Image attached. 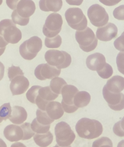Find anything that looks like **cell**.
Wrapping results in <instances>:
<instances>
[{
	"label": "cell",
	"instance_id": "1",
	"mask_svg": "<svg viewBox=\"0 0 124 147\" xmlns=\"http://www.w3.org/2000/svg\"><path fill=\"white\" fill-rule=\"evenodd\" d=\"M75 129L80 137L89 140L99 137L103 132V126L99 121L87 118L79 119Z\"/></svg>",
	"mask_w": 124,
	"mask_h": 147
},
{
	"label": "cell",
	"instance_id": "2",
	"mask_svg": "<svg viewBox=\"0 0 124 147\" xmlns=\"http://www.w3.org/2000/svg\"><path fill=\"white\" fill-rule=\"evenodd\" d=\"M35 10L36 5L32 0H21L11 13V20L15 24L25 26L29 23V17Z\"/></svg>",
	"mask_w": 124,
	"mask_h": 147
},
{
	"label": "cell",
	"instance_id": "3",
	"mask_svg": "<svg viewBox=\"0 0 124 147\" xmlns=\"http://www.w3.org/2000/svg\"><path fill=\"white\" fill-rule=\"evenodd\" d=\"M0 35L9 44L18 43L22 38L21 31L10 19L0 21Z\"/></svg>",
	"mask_w": 124,
	"mask_h": 147
},
{
	"label": "cell",
	"instance_id": "4",
	"mask_svg": "<svg viewBox=\"0 0 124 147\" xmlns=\"http://www.w3.org/2000/svg\"><path fill=\"white\" fill-rule=\"evenodd\" d=\"M45 60L47 63L58 69L66 68L71 63V55L64 51L57 49H49L44 55Z\"/></svg>",
	"mask_w": 124,
	"mask_h": 147
},
{
	"label": "cell",
	"instance_id": "5",
	"mask_svg": "<svg viewBox=\"0 0 124 147\" xmlns=\"http://www.w3.org/2000/svg\"><path fill=\"white\" fill-rule=\"evenodd\" d=\"M75 38L81 49L86 52L94 51L98 44V38L89 27H86L82 30H77Z\"/></svg>",
	"mask_w": 124,
	"mask_h": 147
},
{
	"label": "cell",
	"instance_id": "6",
	"mask_svg": "<svg viewBox=\"0 0 124 147\" xmlns=\"http://www.w3.org/2000/svg\"><path fill=\"white\" fill-rule=\"evenodd\" d=\"M55 134L57 144L62 147L70 146L76 137L69 124L64 121H61L56 125Z\"/></svg>",
	"mask_w": 124,
	"mask_h": 147
},
{
	"label": "cell",
	"instance_id": "7",
	"mask_svg": "<svg viewBox=\"0 0 124 147\" xmlns=\"http://www.w3.org/2000/svg\"><path fill=\"white\" fill-rule=\"evenodd\" d=\"M42 47L41 39L38 36H33L20 45L19 48L20 54L23 59L31 60L37 56Z\"/></svg>",
	"mask_w": 124,
	"mask_h": 147
},
{
	"label": "cell",
	"instance_id": "8",
	"mask_svg": "<svg viewBox=\"0 0 124 147\" xmlns=\"http://www.w3.org/2000/svg\"><path fill=\"white\" fill-rule=\"evenodd\" d=\"M65 18L68 25L73 29L82 30L87 27V18L79 7L68 9L65 13Z\"/></svg>",
	"mask_w": 124,
	"mask_h": 147
},
{
	"label": "cell",
	"instance_id": "9",
	"mask_svg": "<svg viewBox=\"0 0 124 147\" xmlns=\"http://www.w3.org/2000/svg\"><path fill=\"white\" fill-rule=\"evenodd\" d=\"M61 16L57 13L48 15L42 28V33L46 37H53L58 35L63 25Z\"/></svg>",
	"mask_w": 124,
	"mask_h": 147
},
{
	"label": "cell",
	"instance_id": "10",
	"mask_svg": "<svg viewBox=\"0 0 124 147\" xmlns=\"http://www.w3.org/2000/svg\"><path fill=\"white\" fill-rule=\"evenodd\" d=\"M87 16L95 26L100 27L107 24L108 15L103 7L99 4L91 5L87 10Z\"/></svg>",
	"mask_w": 124,
	"mask_h": 147
},
{
	"label": "cell",
	"instance_id": "11",
	"mask_svg": "<svg viewBox=\"0 0 124 147\" xmlns=\"http://www.w3.org/2000/svg\"><path fill=\"white\" fill-rule=\"evenodd\" d=\"M79 91L78 89L73 85H65L61 90L62 100L61 105L64 112L72 113L78 110L73 104V98L75 94Z\"/></svg>",
	"mask_w": 124,
	"mask_h": 147
},
{
	"label": "cell",
	"instance_id": "12",
	"mask_svg": "<svg viewBox=\"0 0 124 147\" xmlns=\"http://www.w3.org/2000/svg\"><path fill=\"white\" fill-rule=\"evenodd\" d=\"M102 94L110 109L115 111H120L124 109V94L123 93L111 92L104 86Z\"/></svg>",
	"mask_w": 124,
	"mask_h": 147
},
{
	"label": "cell",
	"instance_id": "13",
	"mask_svg": "<svg viewBox=\"0 0 124 147\" xmlns=\"http://www.w3.org/2000/svg\"><path fill=\"white\" fill-rule=\"evenodd\" d=\"M61 73V69L52 66L48 63L40 64L34 69V75L37 79L40 80L52 79L58 77Z\"/></svg>",
	"mask_w": 124,
	"mask_h": 147
},
{
	"label": "cell",
	"instance_id": "14",
	"mask_svg": "<svg viewBox=\"0 0 124 147\" xmlns=\"http://www.w3.org/2000/svg\"><path fill=\"white\" fill-rule=\"evenodd\" d=\"M118 33L117 26L111 22L107 23L103 26L99 27L96 32V36L98 40L102 41H110L115 38Z\"/></svg>",
	"mask_w": 124,
	"mask_h": 147
},
{
	"label": "cell",
	"instance_id": "15",
	"mask_svg": "<svg viewBox=\"0 0 124 147\" xmlns=\"http://www.w3.org/2000/svg\"><path fill=\"white\" fill-rule=\"evenodd\" d=\"M10 82V89L13 95L24 94L29 87V82L24 75L17 76Z\"/></svg>",
	"mask_w": 124,
	"mask_h": 147
},
{
	"label": "cell",
	"instance_id": "16",
	"mask_svg": "<svg viewBox=\"0 0 124 147\" xmlns=\"http://www.w3.org/2000/svg\"><path fill=\"white\" fill-rule=\"evenodd\" d=\"M86 63L88 69L98 72L106 65V58L100 53H94L87 57Z\"/></svg>",
	"mask_w": 124,
	"mask_h": 147
},
{
	"label": "cell",
	"instance_id": "17",
	"mask_svg": "<svg viewBox=\"0 0 124 147\" xmlns=\"http://www.w3.org/2000/svg\"><path fill=\"white\" fill-rule=\"evenodd\" d=\"M3 136L10 142H16L22 140L24 133L20 125L10 124L6 126L3 129Z\"/></svg>",
	"mask_w": 124,
	"mask_h": 147
},
{
	"label": "cell",
	"instance_id": "18",
	"mask_svg": "<svg viewBox=\"0 0 124 147\" xmlns=\"http://www.w3.org/2000/svg\"><path fill=\"white\" fill-rule=\"evenodd\" d=\"M27 117V112L23 107L14 106L11 107V113L9 121L13 124L20 125L26 120Z\"/></svg>",
	"mask_w": 124,
	"mask_h": 147
},
{
	"label": "cell",
	"instance_id": "19",
	"mask_svg": "<svg viewBox=\"0 0 124 147\" xmlns=\"http://www.w3.org/2000/svg\"><path fill=\"white\" fill-rule=\"evenodd\" d=\"M111 92L119 93L124 90V78L115 75L107 81L104 86Z\"/></svg>",
	"mask_w": 124,
	"mask_h": 147
},
{
	"label": "cell",
	"instance_id": "20",
	"mask_svg": "<svg viewBox=\"0 0 124 147\" xmlns=\"http://www.w3.org/2000/svg\"><path fill=\"white\" fill-rule=\"evenodd\" d=\"M45 111L49 118L54 121L60 118L64 112L61 103L56 101L49 102L46 107Z\"/></svg>",
	"mask_w": 124,
	"mask_h": 147
},
{
	"label": "cell",
	"instance_id": "21",
	"mask_svg": "<svg viewBox=\"0 0 124 147\" xmlns=\"http://www.w3.org/2000/svg\"><path fill=\"white\" fill-rule=\"evenodd\" d=\"M62 0H40L39 7L43 11H59L62 7Z\"/></svg>",
	"mask_w": 124,
	"mask_h": 147
},
{
	"label": "cell",
	"instance_id": "22",
	"mask_svg": "<svg viewBox=\"0 0 124 147\" xmlns=\"http://www.w3.org/2000/svg\"><path fill=\"white\" fill-rule=\"evenodd\" d=\"M53 137L51 131L43 134H36L33 136L34 142L40 147H47L53 141Z\"/></svg>",
	"mask_w": 124,
	"mask_h": 147
},
{
	"label": "cell",
	"instance_id": "23",
	"mask_svg": "<svg viewBox=\"0 0 124 147\" xmlns=\"http://www.w3.org/2000/svg\"><path fill=\"white\" fill-rule=\"evenodd\" d=\"M91 100L90 94L85 91H78L73 98V104L78 108L86 106Z\"/></svg>",
	"mask_w": 124,
	"mask_h": 147
},
{
	"label": "cell",
	"instance_id": "24",
	"mask_svg": "<svg viewBox=\"0 0 124 147\" xmlns=\"http://www.w3.org/2000/svg\"><path fill=\"white\" fill-rule=\"evenodd\" d=\"M59 95L54 93L51 89L49 86L41 87L38 92L36 98L42 100L46 102L53 101L58 97Z\"/></svg>",
	"mask_w": 124,
	"mask_h": 147
},
{
	"label": "cell",
	"instance_id": "25",
	"mask_svg": "<svg viewBox=\"0 0 124 147\" xmlns=\"http://www.w3.org/2000/svg\"><path fill=\"white\" fill-rule=\"evenodd\" d=\"M67 84V82L63 78L55 77L51 80L49 87L54 93L59 95L61 94L63 87Z\"/></svg>",
	"mask_w": 124,
	"mask_h": 147
},
{
	"label": "cell",
	"instance_id": "26",
	"mask_svg": "<svg viewBox=\"0 0 124 147\" xmlns=\"http://www.w3.org/2000/svg\"><path fill=\"white\" fill-rule=\"evenodd\" d=\"M36 120L37 121L42 125H50L54 120L52 119L47 115L45 111H42L39 109L36 110Z\"/></svg>",
	"mask_w": 124,
	"mask_h": 147
},
{
	"label": "cell",
	"instance_id": "27",
	"mask_svg": "<svg viewBox=\"0 0 124 147\" xmlns=\"http://www.w3.org/2000/svg\"><path fill=\"white\" fill-rule=\"evenodd\" d=\"M45 45L49 48H57L61 44V37L60 35H57L53 37H45Z\"/></svg>",
	"mask_w": 124,
	"mask_h": 147
},
{
	"label": "cell",
	"instance_id": "28",
	"mask_svg": "<svg viewBox=\"0 0 124 147\" xmlns=\"http://www.w3.org/2000/svg\"><path fill=\"white\" fill-rule=\"evenodd\" d=\"M32 130L36 134H43L49 131L50 125H42L39 123L36 118H34L30 123Z\"/></svg>",
	"mask_w": 124,
	"mask_h": 147
},
{
	"label": "cell",
	"instance_id": "29",
	"mask_svg": "<svg viewBox=\"0 0 124 147\" xmlns=\"http://www.w3.org/2000/svg\"><path fill=\"white\" fill-rule=\"evenodd\" d=\"M20 126L22 129L24 133V136L22 140H29L34 136L35 133L32 130L30 123L24 122Z\"/></svg>",
	"mask_w": 124,
	"mask_h": 147
},
{
	"label": "cell",
	"instance_id": "30",
	"mask_svg": "<svg viewBox=\"0 0 124 147\" xmlns=\"http://www.w3.org/2000/svg\"><path fill=\"white\" fill-rule=\"evenodd\" d=\"M41 87L40 86H33L26 92V97L32 103L35 104V100L37 96L39 89Z\"/></svg>",
	"mask_w": 124,
	"mask_h": 147
},
{
	"label": "cell",
	"instance_id": "31",
	"mask_svg": "<svg viewBox=\"0 0 124 147\" xmlns=\"http://www.w3.org/2000/svg\"><path fill=\"white\" fill-rule=\"evenodd\" d=\"M11 113V107L10 103H6L0 106V118L3 121L9 119Z\"/></svg>",
	"mask_w": 124,
	"mask_h": 147
},
{
	"label": "cell",
	"instance_id": "32",
	"mask_svg": "<svg viewBox=\"0 0 124 147\" xmlns=\"http://www.w3.org/2000/svg\"><path fill=\"white\" fill-rule=\"evenodd\" d=\"M92 147H113V142L109 138L102 137L94 141Z\"/></svg>",
	"mask_w": 124,
	"mask_h": 147
},
{
	"label": "cell",
	"instance_id": "33",
	"mask_svg": "<svg viewBox=\"0 0 124 147\" xmlns=\"http://www.w3.org/2000/svg\"><path fill=\"white\" fill-rule=\"evenodd\" d=\"M19 75H24L22 70L20 68V67L12 65L8 68L7 76L10 81L13 79L15 77Z\"/></svg>",
	"mask_w": 124,
	"mask_h": 147
},
{
	"label": "cell",
	"instance_id": "34",
	"mask_svg": "<svg viewBox=\"0 0 124 147\" xmlns=\"http://www.w3.org/2000/svg\"><path fill=\"white\" fill-rule=\"evenodd\" d=\"M99 76L103 79H108L112 76L113 73V69L112 67L106 63V65L102 68L101 70L97 72Z\"/></svg>",
	"mask_w": 124,
	"mask_h": 147
},
{
	"label": "cell",
	"instance_id": "35",
	"mask_svg": "<svg viewBox=\"0 0 124 147\" xmlns=\"http://www.w3.org/2000/svg\"><path fill=\"white\" fill-rule=\"evenodd\" d=\"M114 133L119 137H124V116L122 119L113 126Z\"/></svg>",
	"mask_w": 124,
	"mask_h": 147
},
{
	"label": "cell",
	"instance_id": "36",
	"mask_svg": "<svg viewBox=\"0 0 124 147\" xmlns=\"http://www.w3.org/2000/svg\"><path fill=\"white\" fill-rule=\"evenodd\" d=\"M116 63L118 70L124 75V51L121 52L117 55Z\"/></svg>",
	"mask_w": 124,
	"mask_h": 147
},
{
	"label": "cell",
	"instance_id": "37",
	"mask_svg": "<svg viewBox=\"0 0 124 147\" xmlns=\"http://www.w3.org/2000/svg\"><path fill=\"white\" fill-rule=\"evenodd\" d=\"M114 45L116 49L121 52L124 51V32L114 41Z\"/></svg>",
	"mask_w": 124,
	"mask_h": 147
},
{
	"label": "cell",
	"instance_id": "38",
	"mask_svg": "<svg viewBox=\"0 0 124 147\" xmlns=\"http://www.w3.org/2000/svg\"><path fill=\"white\" fill-rule=\"evenodd\" d=\"M113 16L118 20H124V5L116 7L113 11Z\"/></svg>",
	"mask_w": 124,
	"mask_h": 147
},
{
	"label": "cell",
	"instance_id": "39",
	"mask_svg": "<svg viewBox=\"0 0 124 147\" xmlns=\"http://www.w3.org/2000/svg\"><path fill=\"white\" fill-rule=\"evenodd\" d=\"M21 0H6L7 6L11 10H15L17 5Z\"/></svg>",
	"mask_w": 124,
	"mask_h": 147
},
{
	"label": "cell",
	"instance_id": "40",
	"mask_svg": "<svg viewBox=\"0 0 124 147\" xmlns=\"http://www.w3.org/2000/svg\"><path fill=\"white\" fill-rule=\"evenodd\" d=\"M102 3L106 6H113L118 4L122 0H99Z\"/></svg>",
	"mask_w": 124,
	"mask_h": 147
},
{
	"label": "cell",
	"instance_id": "41",
	"mask_svg": "<svg viewBox=\"0 0 124 147\" xmlns=\"http://www.w3.org/2000/svg\"><path fill=\"white\" fill-rule=\"evenodd\" d=\"M67 3L70 5H76V6H79L80 5L83 0H65Z\"/></svg>",
	"mask_w": 124,
	"mask_h": 147
},
{
	"label": "cell",
	"instance_id": "42",
	"mask_svg": "<svg viewBox=\"0 0 124 147\" xmlns=\"http://www.w3.org/2000/svg\"><path fill=\"white\" fill-rule=\"evenodd\" d=\"M8 43L0 35V49H6V46Z\"/></svg>",
	"mask_w": 124,
	"mask_h": 147
},
{
	"label": "cell",
	"instance_id": "43",
	"mask_svg": "<svg viewBox=\"0 0 124 147\" xmlns=\"http://www.w3.org/2000/svg\"><path fill=\"white\" fill-rule=\"evenodd\" d=\"M5 72V66L2 62L0 61V81L3 79Z\"/></svg>",
	"mask_w": 124,
	"mask_h": 147
},
{
	"label": "cell",
	"instance_id": "44",
	"mask_svg": "<svg viewBox=\"0 0 124 147\" xmlns=\"http://www.w3.org/2000/svg\"><path fill=\"white\" fill-rule=\"evenodd\" d=\"M10 147H26V146L22 142H14L13 144H11Z\"/></svg>",
	"mask_w": 124,
	"mask_h": 147
},
{
	"label": "cell",
	"instance_id": "45",
	"mask_svg": "<svg viewBox=\"0 0 124 147\" xmlns=\"http://www.w3.org/2000/svg\"><path fill=\"white\" fill-rule=\"evenodd\" d=\"M0 147H7V145L5 142L0 138Z\"/></svg>",
	"mask_w": 124,
	"mask_h": 147
},
{
	"label": "cell",
	"instance_id": "46",
	"mask_svg": "<svg viewBox=\"0 0 124 147\" xmlns=\"http://www.w3.org/2000/svg\"><path fill=\"white\" fill-rule=\"evenodd\" d=\"M117 147H124V140L121 141L117 145Z\"/></svg>",
	"mask_w": 124,
	"mask_h": 147
},
{
	"label": "cell",
	"instance_id": "47",
	"mask_svg": "<svg viewBox=\"0 0 124 147\" xmlns=\"http://www.w3.org/2000/svg\"><path fill=\"white\" fill-rule=\"evenodd\" d=\"M5 49H0V56L4 53Z\"/></svg>",
	"mask_w": 124,
	"mask_h": 147
},
{
	"label": "cell",
	"instance_id": "48",
	"mask_svg": "<svg viewBox=\"0 0 124 147\" xmlns=\"http://www.w3.org/2000/svg\"><path fill=\"white\" fill-rule=\"evenodd\" d=\"M53 147H62V146H59V145H58L57 144H56L55 146H54ZM66 147H71V146H66Z\"/></svg>",
	"mask_w": 124,
	"mask_h": 147
},
{
	"label": "cell",
	"instance_id": "49",
	"mask_svg": "<svg viewBox=\"0 0 124 147\" xmlns=\"http://www.w3.org/2000/svg\"><path fill=\"white\" fill-rule=\"evenodd\" d=\"M2 1H3V0H0V5L2 3Z\"/></svg>",
	"mask_w": 124,
	"mask_h": 147
},
{
	"label": "cell",
	"instance_id": "50",
	"mask_svg": "<svg viewBox=\"0 0 124 147\" xmlns=\"http://www.w3.org/2000/svg\"><path fill=\"white\" fill-rule=\"evenodd\" d=\"M3 121V120L2 119H1V118H0V123L2 122Z\"/></svg>",
	"mask_w": 124,
	"mask_h": 147
}]
</instances>
